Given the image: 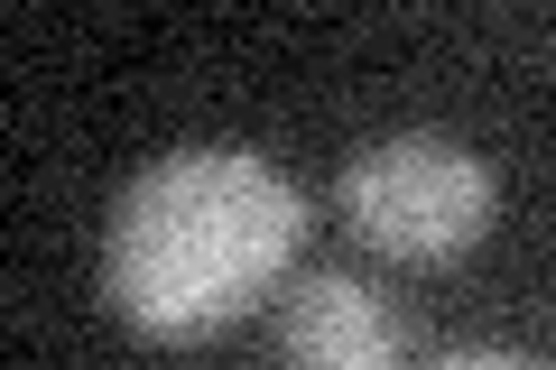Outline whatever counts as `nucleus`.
Masks as SVG:
<instances>
[{
  "instance_id": "obj_3",
  "label": "nucleus",
  "mask_w": 556,
  "mask_h": 370,
  "mask_svg": "<svg viewBox=\"0 0 556 370\" xmlns=\"http://www.w3.org/2000/svg\"><path fill=\"white\" fill-rule=\"evenodd\" d=\"M278 361L288 370H408V324L371 278L316 269L278 306Z\"/></svg>"
},
{
  "instance_id": "obj_2",
  "label": "nucleus",
  "mask_w": 556,
  "mask_h": 370,
  "mask_svg": "<svg viewBox=\"0 0 556 370\" xmlns=\"http://www.w3.org/2000/svg\"><path fill=\"white\" fill-rule=\"evenodd\" d=\"M353 241H371L380 259H455L482 241L501 186L473 149H455L445 130H399V139H371V149L343 167L334 186Z\"/></svg>"
},
{
  "instance_id": "obj_1",
  "label": "nucleus",
  "mask_w": 556,
  "mask_h": 370,
  "mask_svg": "<svg viewBox=\"0 0 556 370\" xmlns=\"http://www.w3.org/2000/svg\"><path fill=\"white\" fill-rule=\"evenodd\" d=\"M306 241V195L251 149H177L130 176L102 241V288L159 343L251 315Z\"/></svg>"
},
{
  "instance_id": "obj_4",
  "label": "nucleus",
  "mask_w": 556,
  "mask_h": 370,
  "mask_svg": "<svg viewBox=\"0 0 556 370\" xmlns=\"http://www.w3.org/2000/svg\"><path fill=\"white\" fill-rule=\"evenodd\" d=\"M417 370H547V361H529V352H482V343H464V352H437V361H417Z\"/></svg>"
}]
</instances>
